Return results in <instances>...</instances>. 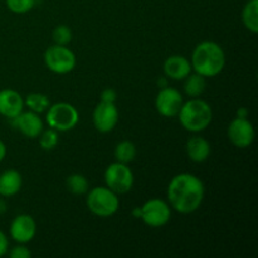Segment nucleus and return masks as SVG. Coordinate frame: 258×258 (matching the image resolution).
Instances as JSON below:
<instances>
[{"label":"nucleus","mask_w":258,"mask_h":258,"mask_svg":"<svg viewBox=\"0 0 258 258\" xmlns=\"http://www.w3.org/2000/svg\"><path fill=\"white\" fill-rule=\"evenodd\" d=\"M204 193V184L198 176L189 173L178 174L169 183V206L181 214H190L202 206Z\"/></svg>","instance_id":"nucleus-1"},{"label":"nucleus","mask_w":258,"mask_h":258,"mask_svg":"<svg viewBox=\"0 0 258 258\" xmlns=\"http://www.w3.org/2000/svg\"><path fill=\"white\" fill-rule=\"evenodd\" d=\"M191 70L204 77H216L226 66V54L221 45L212 40L202 42L191 54Z\"/></svg>","instance_id":"nucleus-2"},{"label":"nucleus","mask_w":258,"mask_h":258,"mask_svg":"<svg viewBox=\"0 0 258 258\" xmlns=\"http://www.w3.org/2000/svg\"><path fill=\"white\" fill-rule=\"evenodd\" d=\"M178 117L186 131L201 133L211 125L213 111L208 102L197 97L183 103Z\"/></svg>","instance_id":"nucleus-3"},{"label":"nucleus","mask_w":258,"mask_h":258,"mask_svg":"<svg viewBox=\"0 0 258 258\" xmlns=\"http://www.w3.org/2000/svg\"><path fill=\"white\" fill-rule=\"evenodd\" d=\"M86 203L91 213L101 218L113 216L120 207L117 194L107 186H97L91 189L87 194Z\"/></svg>","instance_id":"nucleus-4"},{"label":"nucleus","mask_w":258,"mask_h":258,"mask_svg":"<svg viewBox=\"0 0 258 258\" xmlns=\"http://www.w3.org/2000/svg\"><path fill=\"white\" fill-rule=\"evenodd\" d=\"M80 113L77 108L67 102H58L49 106L47 110V123L55 131H70L77 126Z\"/></svg>","instance_id":"nucleus-5"},{"label":"nucleus","mask_w":258,"mask_h":258,"mask_svg":"<svg viewBox=\"0 0 258 258\" xmlns=\"http://www.w3.org/2000/svg\"><path fill=\"white\" fill-rule=\"evenodd\" d=\"M47 68L57 75H66L76 67V55L67 45L54 44L44 52Z\"/></svg>","instance_id":"nucleus-6"},{"label":"nucleus","mask_w":258,"mask_h":258,"mask_svg":"<svg viewBox=\"0 0 258 258\" xmlns=\"http://www.w3.org/2000/svg\"><path fill=\"white\" fill-rule=\"evenodd\" d=\"M140 219L149 227L159 228V227L165 226L170 221L171 207L169 206L168 202L163 201V199H149L140 207Z\"/></svg>","instance_id":"nucleus-7"},{"label":"nucleus","mask_w":258,"mask_h":258,"mask_svg":"<svg viewBox=\"0 0 258 258\" xmlns=\"http://www.w3.org/2000/svg\"><path fill=\"white\" fill-rule=\"evenodd\" d=\"M105 183L116 194H125L134 185V174L127 164L116 163L108 165L105 171Z\"/></svg>","instance_id":"nucleus-8"},{"label":"nucleus","mask_w":258,"mask_h":258,"mask_svg":"<svg viewBox=\"0 0 258 258\" xmlns=\"http://www.w3.org/2000/svg\"><path fill=\"white\" fill-rule=\"evenodd\" d=\"M254 127L248 118L236 117L228 126V139L236 148L246 149L254 141Z\"/></svg>","instance_id":"nucleus-9"},{"label":"nucleus","mask_w":258,"mask_h":258,"mask_svg":"<svg viewBox=\"0 0 258 258\" xmlns=\"http://www.w3.org/2000/svg\"><path fill=\"white\" fill-rule=\"evenodd\" d=\"M183 96L178 90L165 87L160 90L155 98V108L164 117H175L178 116L183 106Z\"/></svg>","instance_id":"nucleus-10"},{"label":"nucleus","mask_w":258,"mask_h":258,"mask_svg":"<svg viewBox=\"0 0 258 258\" xmlns=\"http://www.w3.org/2000/svg\"><path fill=\"white\" fill-rule=\"evenodd\" d=\"M92 121L96 130L100 133L106 134L112 131L118 122V110L115 103L101 101L93 110Z\"/></svg>","instance_id":"nucleus-11"},{"label":"nucleus","mask_w":258,"mask_h":258,"mask_svg":"<svg viewBox=\"0 0 258 258\" xmlns=\"http://www.w3.org/2000/svg\"><path fill=\"white\" fill-rule=\"evenodd\" d=\"M10 237L18 243H29L37 233V223L29 214H19L10 223Z\"/></svg>","instance_id":"nucleus-12"},{"label":"nucleus","mask_w":258,"mask_h":258,"mask_svg":"<svg viewBox=\"0 0 258 258\" xmlns=\"http://www.w3.org/2000/svg\"><path fill=\"white\" fill-rule=\"evenodd\" d=\"M13 125L20 131L22 135L25 138L35 139L42 134L43 131V121L42 118L38 116V113L33 112V111H27V112H20L17 117L12 118Z\"/></svg>","instance_id":"nucleus-13"},{"label":"nucleus","mask_w":258,"mask_h":258,"mask_svg":"<svg viewBox=\"0 0 258 258\" xmlns=\"http://www.w3.org/2000/svg\"><path fill=\"white\" fill-rule=\"evenodd\" d=\"M24 107V100L19 92L10 88L0 91V115L7 118H14Z\"/></svg>","instance_id":"nucleus-14"},{"label":"nucleus","mask_w":258,"mask_h":258,"mask_svg":"<svg viewBox=\"0 0 258 258\" xmlns=\"http://www.w3.org/2000/svg\"><path fill=\"white\" fill-rule=\"evenodd\" d=\"M164 73L171 80H184L191 72L190 60L183 55H171L164 62Z\"/></svg>","instance_id":"nucleus-15"},{"label":"nucleus","mask_w":258,"mask_h":258,"mask_svg":"<svg viewBox=\"0 0 258 258\" xmlns=\"http://www.w3.org/2000/svg\"><path fill=\"white\" fill-rule=\"evenodd\" d=\"M186 154L194 163H203L211 155V144L202 136H193L186 143Z\"/></svg>","instance_id":"nucleus-16"},{"label":"nucleus","mask_w":258,"mask_h":258,"mask_svg":"<svg viewBox=\"0 0 258 258\" xmlns=\"http://www.w3.org/2000/svg\"><path fill=\"white\" fill-rule=\"evenodd\" d=\"M22 175L19 171L14 170V169H9L0 174V196L5 197H13L17 193H19L20 188H22Z\"/></svg>","instance_id":"nucleus-17"},{"label":"nucleus","mask_w":258,"mask_h":258,"mask_svg":"<svg viewBox=\"0 0 258 258\" xmlns=\"http://www.w3.org/2000/svg\"><path fill=\"white\" fill-rule=\"evenodd\" d=\"M185 83H184V92L191 98H197L199 96L203 95V92L206 91V77L199 73H193V75H189L188 77L184 78Z\"/></svg>","instance_id":"nucleus-18"},{"label":"nucleus","mask_w":258,"mask_h":258,"mask_svg":"<svg viewBox=\"0 0 258 258\" xmlns=\"http://www.w3.org/2000/svg\"><path fill=\"white\" fill-rule=\"evenodd\" d=\"M242 22L251 33H258V0H249L242 10Z\"/></svg>","instance_id":"nucleus-19"},{"label":"nucleus","mask_w":258,"mask_h":258,"mask_svg":"<svg viewBox=\"0 0 258 258\" xmlns=\"http://www.w3.org/2000/svg\"><path fill=\"white\" fill-rule=\"evenodd\" d=\"M24 103L27 105V107L29 108L30 111L35 113H42L45 112L48 110V107L50 106L49 98H48L47 95L39 92H33L29 93L25 98Z\"/></svg>","instance_id":"nucleus-20"},{"label":"nucleus","mask_w":258,"mask_h":258,"mask_svg":"<svg viewBox=\"0 0 258 258\" xmlns=\"http://www.w3.org/2000/svg\"><path fill=\"white\" fill-rule=\"evenodd\" d=\"M136 146L135 144L128 140H123L118 143L115 148L116 161L122 164H128L135 159Z\"/></svg>","instance_id":"nucleus-21"},{"label":"nucleus","mask_w":258,"mask_h":258,"mask_svg":"<svg viewBox=\"0 0 258 258\" xmlns=\"http://www.w3.org/2000/svg\"><path fill=\"white\" fill-rule=\"evenodd\" d=\"M67 189L75 196H82L88 191V181L82 174H72L67 178Z\"/></svg>","instance_id":"nucleus-22"},{"label":"nucleus","mask_w":258,"mask_h":258,"mask_svg":"<svg viewBox=\"0 0 258 258\" xmlns=\"http://www.w3.org/2000/svg\"><path fill=\"white\" fill-rule=\"evenodd\" d=\"M39 145L43 150H53L58 145V131L49 128V130L42 131L39 136Z\"/></svg>","instance_id":"nucleus-23"},{"label":"nucleus","mask_w":258,"mask_h":258,"mask_svg":"<svg viewBox=\"0 0 258 258\" xmlns=\"http://www.w3.org/2000/svg\"><path fill=\"white\" fill-rule=\"evenodd\" d=\"M53 40L58 45H68L72 40V30L67 25H58L54 28L52 34Z\"/></svg>","instance_id":"nucleus-24"},{"label":"nucleus","mask_w":258,"mask_h":258,"mask_svg":"<svg viewBox=\"0 0 258 258\" xmlns=\"http://www.w3.org/2000/svg\"><path fill=\"white\" fill-rule=\"evenodd\" d=\"M5 3L10 12L15 13V14H24V13L32 10L35 0H5Z\"/></svg>","instance_id":"nucleus-25"},{"label":"nucleus","mask_w":258,"mask_h":258,"mask_svg":"<svg viewBox=\"0 0 258 258\" xmlns=\"http://www.w3.org/2000/svg\"><path fill=\"white\" fill-rule=\"evenodd\" d=\"M8 254H9L10 258H30L32 257V252L27 248L25 246H23L20 243V246L13 247L10 251H8Z\"/></svg>","instance_id":"nucleus-26"},{"label":"nucleus","mask_w":258,"mask_h":258,"mask_svg":"<svg viewBox=\"0 0 258 258\" xmlns=\"http://www.w3.org/2000/svg\"><path fill=\"white\" fill-rule=\"evenodd\" d=\"M116 98H117V93L113 88H106V90L102 91L101 93V101L102 102H110V103H115Z\"/></svg>","instance_id":"nucleus-27"},{"label":"nucleus","mask_w":258,"mask_h":258,"mask_svg":"<svg viewBox=\"0 0 258 258\" xmlns=\"http://www.w3.org/2000/svg\"><path fill=\"white\" fill-rule=\"evenodd\" d=\"M8 249H9V242L4 232L0 231V257L5 256L8 253Z\"/></svg>","instance_id":"nucleus-28"},{"label":"nucleus","mask_w":258,"mask_h":258,"mask_svg":"<svg viewBox=\"0 0 258 258\" xmlns=\"http://www.w3.org/2000/svg\"><path fill=\"white\" fill-rule=\"evenodd\" d=\"M5 156H7V146H5V144L0 140V163L4 160Z\"/></svg>","instance_id":"nucleus-29"},{"label":"nucleus","mask_w":258,"mask_h":258,"mask_svg":"<svg viewBox=\"0 0 258 258\" xmlns=\"http://www.w3.org/2000/svg\"><path fill=\"white\" fill-rule=\"evenodd\" d=\"M247 116H248V111L246 110L244 107L239 108L238 112H237V117H243V118H247Z\"/></svg>","instance_id":"nucleus-30"},{"label":"nucleus","mask_w":258,"mask_h":258,"mask_svg":"<svg viewBox=\"0 0 258 258\" xmlns=\"http://www.w3.org/2000/svg\"><path fill=\"white\" fill-rule=\"evenodd\" d=\"M5 211H7V204H5L4 201H2V199H0V214L4 213Z\"/></svg>","instance_id":"nucleus-31"}]
</instances>
